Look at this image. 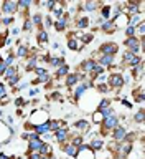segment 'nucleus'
<instances>
[{
  "mask_svg": "<svg viewBox=\"0 0 145 159\" xmlns=\"http://www.w3.org/2000/svg\"><path fill=\"white\" fill-rule=\"evenodd\" d=\"M49 121V113H48V109H41V108H36V109H33L32 114H30V118H28V124H32V126H40V124H45V123H48Z\"/></svg>",
  "mask_w": 145,
  "mask_h": 159,
  "instance_id": "1",
  "label": "nucleus"
},
{
  "mask_svg": "<svg viewBox=\"0 0 145 159\" xmlns=\"http://www.w3.org/2000/svg\"><path fill=\"white\" fill-rule=\"evenodd\" d=\"M142 63V57H139V55H134L132 52H129V50H126L122 55V60H121V68H129V70H134L135 66H139V65Z\"/></svg>",
  "mask_w": 145,
  "mask_h": 159,
  "instance_id": "2",
  "label": "nucleus"
},
{
  "mask_svg": "<svg viewBox=\"0 0 145 159\" xmlns=\"http://www.w3.org/2000/svg\"><path fill=\"white\" fill-rule=\"evenodd\" d=\"M106 83H107L109 89H112V91H121V89L124 88V84H126L122 73H111V75H107Z\"/></svg>",
  "mask_w": 145,
  "mask_h": 159,
  "instance_id": "3",
  "label": "nucleus"
},
{
  "mask_svg": "<svg viewBox=\"0 0 145 159\" xmlns=\"http://www.w3.org/2000/svg\"><path fill=\"white\" fill-rule=\"evenodd\" d=\"M17 8V0H5L0 7V13H2V17H15Z\"/></svg>",
  "mask_w": 145,
  "mask_h": 159,
  "instance_id": "4",
  "label": "nucleus"
},
{
  "mask_svg": "<svg viewBox=\"0 0 145 159\" xmlns=\"http://www.w3.org/2000/svg\"><path fill=\"white\" fill-rule=\"evenodd\" d=\"M74 133L73 134H79V136H86V134L91 131V123L87 121V119H76V123H74Z\"/></svg>",
  "mask_w": 145,
  "mask_h": 159,
  "instance_id": "5",
  "label": "nucleus"
},
{
  "mask_svg": "<svg viewBox=\"0 0 145 159\" xmlns=\"http://www.w3.org/2000/svg\"><path fill=\"white\" fill-rule=\"evenodd\" d=\"M69 138H71L69 128H61V129H58V131L53 133V139L59 144V146H63V144L69 143Z\"/></svg>",
  "mask_w": 145,
  "mask_h": 159,
  "instance_id": "6",
  "label": "nucleus"
},
{
  "mask_svg": "<svg viewBox=\"0 0 145 159\" xmlns=\"http://www.w3.org/2000/svg\"><path fill=\"white\" fill-rule=\"evenodd\" d=\"M129 18L124 12L121 13H117V15H114V17L111 18V22L114 23V27H116V30H126L127 28V25H129Z\"/></svg>",
  "mask_w": 145,
  "mask_h": 159,
  "instance_id": "7",
  "label": "nucleus"
},
{
  "mask_svg": "<svg viewBox=\"0 0 145 159\" xmlns=\"http://www.w3.org/2000/svg\"><path fill=\"white\" fill-rule=\"evenodd\" d=\"M83 81H84V78H83L78 71H74V73H68V75H66V78H64L63 84H64L68 89H71V88L76 86L78 83H83Z\"/></svg>",
  "mask_w": 145,
  "mask_h": 159,
  "instance_id": "8",
  "label": "nucleus"
},
{
  "mask_svg": "<svg viewBox=\"0 0 145 159\" xmlns=\"http://www.w3.org/2000/svg\"><path fill=\"white\" fill-rule=\"evenodd\" d=\"M99 52L102 55H109V57H116L119 53V45L116 42H104L101 47H99Z\"/></svg>",
  "mask_w": 145,
  "mask_h": 159,
  "instance_id": "9",
  "label": "nucleus"
},
{
  "mask_svg": "<svg viewBox=\"0 0 145 159\" xmlns=\"http://www.w3.org/2000/svg\"><path fill=\"white\" fill-rule=\"evenodd\" d=\"M104 138H101L99 136V134H91V136H89V143H87V146L92 149L94 152H97V151H101V149H104Z\"/></svg>",
  "mask_w": 145,
  "mask_h": 159,
  "instance_id": "10",
  "label": "nucleus"
},
{
  "mask_svg": "<svg viewBox=\"0 0 145 159\" xmlns=\"http://www.w3.org/2000/svg\"><path fill=\"white\" fill-rule=\"evenodd\" d=\"M134 151V144L124 141V143H119L117 146V151H116V156L117 157H122V159H127V156Z\"/></svg>",
  "mask_w": 145,
  "mask_h": 159,
  "instance_id": "11",
  "label": "nucleus"
},
{
  "mask_svg": "<svg viewBox=\"0 0 145 159\" xmlns=\"http://www.w3.org/2000/svg\"><path fill=\"white\" fill-rule=\"evenodd\" d=\"M126 136H127V128L124 126V124H119V126L111 133V139L116 143H124L126 141Z\"/></svg>",
  "mask_w": 145,
  "mask_h": 159,
  "instance_id": "12",
  "label": "nucleus"
},
{
  "mask_svg": "<svg viewBox=\"0 0 145 159\" xmlns=\"http://www.w3.org/2000/svg\"><path fill=\"white\" fill-rule=\"evenodd\" d=\"M102 7L101 2H97V0H87V2L81 3V12H87V13H96L99 12V8Z\"/></svg>",
  "mask_w": 145,
  "mask_h": 159,
  "instance_id": "13",
  "label": "nucleus"
},
{
  "mask_svg": "<svg viewBox=\"0 0 145 159\" xmlns=\"http://www.w3.org/2000/svg\"><path fill=\"white\" fill-rule=\"evenodd\" d=\"M66 47H68V50H71V52H81L84 48L83 45L79 43V40L73 35V32L68 33V37H66Z\"/></svg>",
  "mask_w": 145,
  "mask_h": 159,
  "instance_id": "14",
  "label": "nucleus"
},
{
  "mask_svg": "<svg viewBox=\"0 0 145 159\" xmlns=\"http://www.w3.org/2000/svg\"><path fill=\"white\" fill-rule=\"evenodd\" d=\"M74 159H96V154L87 144H83V146H79V151Z\"/></svg>",
  "mask_w": 145,
  "mask_h": 159,
  "instance_id": "15",
  "label": "nucleus"
},
{
  "mask_svg": "<svg viewBox=\"0 0 145 159\" xmlns=\"http://www.w3.org/2000/svg\"><path fill=\"white\" fill-rule=\"evenodd\" d=\"M68 25H69V15L66 12L61 18H58V20L53 22V28L56 30V32H64V30L68 28Z\"/></svg>",
  "mask_w": 145,
  "mask_h": 159,
  "instance_id": "16",
  "label": "nucleus"
},
{
  "mask_svg": "<svg viewBox=\"0 0 145 159\" xmlns=\"http://www.w3.org/2000/svg\"><path fill=\"white\" fill-rule=\"evenodd\" d=\"M41 146H43V139L40 136H36V134H35L33 138L28 139V151H36L38 152Z\"/></svg>",
  "mask_w": 145,
  "mask_h": 159,
  "instance_id": "17",
  "label": "nucleus"
},
{
  "mask_svg": "<svg viewBox=\"0 0 145 159\" xmlns=\"http://www.w3.org/2000/svg\"><path fill=\"white\" fill-rule=\"evenodd\" d=\"M89 25H91V18L86 17V15H78L76 18V28L84 32L86 28H89Z\"/></svg>",
  "mask_w": 145,
  "mask_h": 159,
  "instance_id": "18",
  "label": "nucleus"
},
{
  "mask_svg": "<svg viewBox=\"0 0 145 159\" xmlns=\"http://www.w3.org/2000/svg\"><path fill=\"white\" fill-rule=\"evenodd\" d=\"M61 151L66 154L68 157H76V154H78V151H79V148L78 146H74V144H71V143H66V144H63L61 146Z\"/></svg>",
  "mask_w": 145,
  "mask_h": 159,
  "instance_id": "19",
  "label": "nucleus"
},
{
  "mask_svg": "<svg viewBox=\"0 0 145 159\" xmlns=\"http://www.w3.org/2000/svg\"><path fill=\"white\" fill-rule=\"evenodd\" d=\"M68 73H71V66H69L68 63H64L58 70H54V78H56V80H64ZM56 80H54V81H56Z\"/></svg>",
  "mask_w": 145,
  "mask_h": 159,
  "instance_id": "20",
  "label": "nucleus"
},
{
  "mask_svg": "<svg viewBox=\"0 0 145 159\" xmlns=\"http://www.w3.org/2000/svg\"><path fill=\"white\" fill-rule=\"evenodd\" d=\"M36 66H38V55H30V57L27 58V61H25V71L30 73Z\"/></svg>",
  "mask_w": 145,
  "mask_h": 159,
  "instance_id": "21",
  "label": "nucleus"
},
{
  "mask_svg": "<svg viewBox=\"0 0 145 159\" xmlns=\"http://www.w3.org/2000/svg\"><path fill=\"white\" fill-rule=\"evenodd\" d=\"M99 17H101L104 22H106V20H111L112 18V5L102 3V7L99 8Z\"/></svg>",
  "mask_w": 145,
  "mask_h": 159,
  "instance_id": "22",
  "label": "nucleus"
},
{
  "mask_svg": "<svg viewBox=\"0 0 145 159\" xmlns=\"http://www.w3.org/2000/svg\"><path fill=\"white\" fill-rule=\"evenodd\" d=\"M132 98H134V103H143V99H145V94H143V86L140 84L139 88H134L132 89Z\"/></svg>",
  "mask_w": 145,
  "mask_h": 159,
  "instance_id": "23",
  "label": "nucleus"
},
{
  "mask_svg": "<svg viewBox=\"0 0 145 159\" xmlns=\"http://www.w3.org/2000/svg\"><path fill=\"white\" fill-rule=\"evenodd\" d=\"M15 57L27 60V58L30 57V47H28V45H23V43H18V48H17V53H15Z\"/></svg>",
  "mask_w": 145,
  "mask_h": 159,
  "instance_id": "24",
  "label": "nucleus"
},
{
  "mask_svg": "<svg viewBox=\"0 0 145 159\" xmlns=\"http://www.w3.org/2000/svg\"><path fill=\"white\" fill-rule=\"evenodd\" d=\"M61 65H64V58H63V57H51V55H49V58H48V66L58 70Z\"/></svg>",
  "mask_w": 145,
  "mask_h": 159,
  "instance_id": "25",
  "label": "nucleus"
},
{
  "mask_svg": "<svg viewBox=\"0 0 145 159\" xmlns=\"http://www.w3.org/2000/svg\"><path fill=\"white\" fill-rule=\"evenodd\" d=\"M32 20V23H33V27H36V30H43V15L41 12H36V13H33V17L30 18Z\"/></svg>",
  "mask_w": 145,
  "mask_h": 159,
  "instance_id": "26",
  "label": "nucleus"
},
{
  "mask_svg": "<svg viewBox=\"0 0 145 159\" xmlns=\"http://www.w3.org/2000/svg\"><path fill=\"white\" fill-rule=\"evenodd\" d=\"M36 40H38V45L40 47H46L48 45V32L46 30H38V33H36Z\"/></svg>",
  "mask_w": 145,
  "mask_h": 159,
  "instance_id": "27",
  "label": "nucleus"
},
{
  "mask_svg": "<svg viewBox=\"0 0 145 159\" xmlns=\"http://www.w3.org/2000/svg\"><path fill=\"white\" fill-rule=\"evenodd\" d=\"M41 156H45V157H49L51 159L53 157V146L49 143H43V146L40 148V151H38Z\"/></svg>",
  "mask_w": 145,
  "mask_h": 159,
  "instance_id": "28",
  "label": "nucleus"
},
{
  "mask_svg": "<svg viewBox=\"0 0 145 159\" xmlns=\"http://www.w3.org/2000/svg\"><path fill=\"white\" fill-rule=\"evenodd\" d=\"M104 113L102 111H99V109H96V111H92L91 113V119H92V123L96 124V126H101L102 121H104Z\"/></svg>",
  "mask_w": 145,
  "mask_h": 159,
  "instance_id": "29",
  "label": "nucleus"
},
{
  "mask_svg": "<svg viewBox=\"0 0 145 159\" xmlns=\"http://www.w3.org/2000/svg\"><path fill=\"white\" fill-rule=\"evenodd\" d=\"M101 32L107 33V35H112V33H116L117 30H116V27H114V23L111 22V20H106V22L101 25Z\"/></svg>",
  "mask_w": 145,
  "mask_h": 159,
  "instance_id": "30",
  "label": "nucleus"
},
{
  "mask_svg": "<svg viewBox=\"0 0 145 159\" xmlns=\"http://www.w3.org/2000/svg\"><path fill=\"white\" fill-rule=\"evenodd\" d=\"M135 37L140 40V42H143V38H145V22L139 23L135 27Z\"/></svg>",
  "mask_w": 145,
  "mask_h": 159,
  "instance_id": "31",
  "label": "nucleus"
},
{
  "mask_svg": "<svg viewBox=\"0 0 145 159\" xmlns=\"http://www.w3.org/2000/svg\"><path fill=\"white\" fill-rule=\"evenodd\" d=\"M143 116H145L143 108H140L139 111H135V113H134V116H132V121H134V124H142V123H143Z\"/></svg>",
  "mask_w": 145,
  "mask_h": 159,
  "instance_id": "32",
  "label": "nucleus"
},
{
  "mask_svg": "<svg viewBox=\"0 0 145 159\" xmlns=\"http://www.w3.org/2000/svg\"><path fill=\"white\" fill-rule=\"evenodd\" d=\"M15 75H18V66H17V65H12V66H8L7 70H5L3 78H5V80H8V78L15 76Z\"/></svg>",
  "mask_w": 145,
  "mask_h": 159,
  "instance_id": "33",
  "label": "nucleus"
},
{
  "mask_svg": "<svg viewBox=\"0 0 145 159\" xmlns=\"http://www.w3.org/2000/svg\"><path fill=\"white\" fill-rule=\"evenodd\" d=\"M69 143L79 148V146H83V144H84V136H79V134H71V138H69Z\"/></svg>",
  "mask_w": 145,
  "mask_h": 159,
  "instance_id": "34",
  "label": "nucleus"
},
{
  "mask_svg": "<svg viewBox=\"0 0 145 159\" xmlns=\"http://www.w3.org/2000/svg\"><path fill=\"white\" fill-rule=\"evenodd\" d=\"M35 27H33V23H32V20H30V18H25L23 20V27H22V32H32V30H33Z\"/></svg>",
  "mask_w": 145,
  "mask_h": 159,
  "instance_id": "35",
  "label": "nucleus"
},
{
  "mask_svg": "<svg viewBox=\"0 0 145 159\" xmlns=\"http://www.w3.org/2000/svg\"><path fill=\"white\" fill-rule=\"evenodd\" d=\"M49 99L51 101H63V94L58 91V89H53L51 93H49Z\"/></svg>",
  "mask_w": 145,
  "mask_h": 159,
  "instance_id": "36",
  "label": "nucleus"
},
{
  "mask_svg": "<svg viewBox=\"0 0 145 159\" xmlns=\"http://www.w3.org/2000/svg\"><path fill=\"white\" fill-rule=\"evenodd\" d=\"M20 80H22V78H20V73H18V75H15V76L8 78V80H7V83L10 84V86H13V88H15V86H17V84L20 83Z\"/></svg>",
  "mask_w": 145,
  "mask_h": 159,
  "instance_id": "37",
  "label": "nucleus"
},
{
  "mask_svg": "<svg viewBox=\"0 0 145 159\" xmlns=\"http://www.w3.org/2000/svg\"><path fill=\"white\" fill-rule=\"evenodd\" d=\"M13 22H15V17H2L0 25H2V27H8V25H12Z\"/></svg>",
  "mask_w": 145,
  "mask_h": 159,
  "instance_id": "38",
  "label": "nucleus"
},
{
  "mask_svg": "<svg viewBox=\"0 0 145 159\" xmlns=\"http://www.w3.org/2000/svg\"><path fill=\"white\" fill-rule=\"evenodd\" d=\"M7 86H5V83H0V98H3V96H7Z\"/></svg>",
  "mask_w": 145,
  "mask_h": 159,
  "instance_id": "39",
  "label": "nucleus"
},
{
  "mask_svg": "<svg viewBox=\"0 0 145 159\" xmlns=\"http://www.w3.org/2000/svg\"><path fill=\"white\" fill-rule=\"evenodd\" d=\"M8 66L5 65V61H3V58L0 60V76H3V73H5V70H7Z\"/></svg>",
  "mask_w": 145,
  "mask_h": 159,
  "instance_id": "40",
  "label": "nucleus"
},
{
  "mask_svg": "<svg viewBox=\"0 0 145 159\" xmlns=\"http://www.w3.org/2000/svg\"><path fill=\"white\" fill-rule=\"evenodd\" d=\"M15 104H17V106H23V104H27V99H23V98H17V99H15Z\"/></svg>",
  "mask_w": 145,
  "mask_h": 159,
  "instance_id": "41",
  "label": "nucleus"
},
{
  "mask_svg": "<svg viewBox=\"0 0 145 159\" xmlns=\"http://www.w3.org/2000/svg\"><path fill=\"white\" fill-rule=\"evenodd\" d=\"M0 103H2V104H7V103H8V96H3V98H0Z\"/></svg>",
  "mask_w": 145,
  "mask_h": 159,
  "instance_id": "42",
  "label": "nucleus"
},
{
  "mask_svg": "<svg viewBox=\"0 0 145 159\" xmlns=\"http://www.w3.org/2000/svg\"><path fill=\"white\" fill-rule=\"evenodd\" d=\"M36 94H38V89H30V96H36Z\"/></svg>",
  "mask_w": 145,
  "mask_h": 159,
  "instance_id": "43",
  "label": "nucleus"
},
{
  "mask_svg": "<svg viewBox=\"0 0 145 159\" xmlns=\"http://www.w3.org/2000/svg\"><path fill=\"white\" fill-rule=\"evenodd\" d=\"M12 33L13 35H18L20 33V28H12Z\"/></svg>",
  "mask_w": 145,
  "mask_h": 159,
  "instance_id": "44",
  "label": "nucleus"
},
{
  "mask_svg": "<svg viewBox=\"0 0 145 159\" xmlns=\"http://www.w3.org/2000/svg\"><path fill=\"white\" fill-rule=\"evenodd\" d=\"M0 159H8V156H7V154H3V152H2V154H0Z\"/></svg>",
  "mask_w": 145,
  "mask_h": 159,
  "instance_id": "45",
  "label": "nucleus"
},
{
  "mask_svg": "<svg viewBox=\"0 0 145 159\" xmlns=\"http://www.w3.org/2000/svg\"><path fill=\"white\" fill-rule=\"evenodd\" d=\"M112 159H122V157H117V156H114V157H112Z\"/></svg>",
  "mask_w": 145,
  "mask_h": 159,
  "instance_id": "46",
  "label": "nucleus"
},
{
  "mask_svg": "<svg viewBox=\"0 0 145 159\" xmlns=\"http://www.w3.org/2000/svg\"><path fill=\"white\" fill-rule=\"evenodd\" d=\"M0 20H2V13H0Z\"/></svg>",
  "mask_w": 145,
  "mask_h": 159,
  "instance_id": "47",
  "label": "nucleus"
},
{
  "mask_svg": "<svg viewBox=\"0 0 145 159\" xmlns=\"http://www.w3.org/2000/svg\"><path fill=\"white\" fill-rule=\"evenodd\" d=\"M0 60H2V57H0Z\"/></svg>",
  "mask_w": 145,
  "mask_h": 159,
  "instance_id": "48",
  "label": "nucleus"
},
{
  "mask_svg": "<svg viewBox=\"0 0 145 159\" xmlns=\"http://www.w3.org/2000/svg\"><path fill=\"white\" fill-rule=\"evenodd\" d=\"M56 159H58V157H56Z\"/></svg>",
  "mask_w": 145,
  "mask_h": 159,
  "instance_id": "49",
  "label": "nucleus"
}]
</instances>
